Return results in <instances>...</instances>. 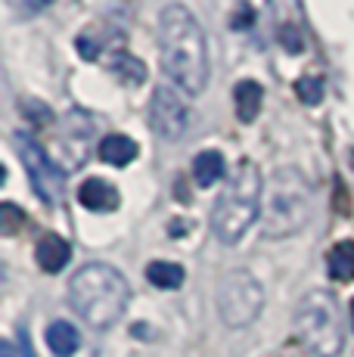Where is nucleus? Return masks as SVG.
I'll return each instance as SVG.
<instances>
[{
	"label": "nucleus",
	"instance_id": "obj_3",
	"mask_svg": "<svg viewBox=\"0 0 354 357\" xmlns=\"http://www.w3.org/2000/svg\"><path fill=\"white\" fill-rule=\"evenodd\" d=\"M264 183L255 162L243 159L230 174L227 187L217 193L212 205V233L217 243L236 245L252 230V224L261 218Z\"/></svg>",
	"mask_w": 354,
	"mask_h": 357
},
{
	"label": "nucleus",
	"instance_id": "obj_1",
	"mask_svg": "<svg viewBox=\"0 0 354 357\" xmlns=\"http://www.w3.org/2000/svg\"><path fill=\"white\" fill-rule=\"evenodd\" d=\"M159 59L162 72L180 93L199 97L208 87V40L193 10L168 3L159 16Z\"/></svg>",
	"mask_w": 354,
	"mask_h": 357
},
{
	"label": "nucleus",
	"instance_id": "obj_2",
	"mask_svg": "<svg viewBox=\"0 0 354 357\" xmlns=\"http://www.w3.org/2000/svg\"><path fill=\"white\" fill-rule=\"evenodd\" d=\"M69 305L72 311L93 329H109L125 317L131 305V286L125 273L112 264H84L69 280Z\"/></svg>",
	"mask_w": 354,
	"mask_h": 357
},
{
	"label": "nucleus",
	"instance_id": "obj_24",
	"mask_svg": "<svg viewBox=\"0 0 354 357\" xmlns=\"http://www.w3.org/2000/svg\"><path fill=\"white\" fill-rule=\"evenodd\" d=\"M351 326H354V298H351Z\"/></svg>",
	"mask_w": 354,
	"mask_h": 357
},
{
	"label": "nucleus",
	"instance_id": "obj_19",
	"mask_svg": "<svg viewBox=\"0 0 354 357\" xmlns=\"http://www.w3.org/2000/svg\"><path fill=\"white\" fill-rule=\"evenodd\" d=\"M53 0H16V6L25 13V16H35V13H40V10H47Z\"/></svg>",
	"mask_w": 354,
	"mask_h": 357
},
{
	"label": "nucleus",
	"instance_id": "obj_4",
	"mask_svg": "<svg viewBox=\"0 0 354 357\" xmlns=\"http://www.w3.org/2000/svg\"><path fill=\"white\" fill-rule=\"evenodd\" d=\"M311 183L298 168L286 165L270 177L261 202V221L268 239H286L298 233L311 218Z\"/></svg>",
	"mask_w": 354,
	"mask_h": 357
},
{
	"label": "nucleus",
	"instance_id": "obj_18",
	"mask_svg": "<svg viewBox=\"0 0 354 357\" xmlns=\"http://www.w3.org/2000/svg\"><path fill=\"white\" fill-rule=\"evenodd\" d=\"M0 215H3V218H0V230H3L6 236H10V233H16L19 224H25V215L16 208V205H3V208H0Z\"/></svg>",
	"mask_w": 354,
	"mask_h": 357
},
{
	"label": "nucleus",
	"instance_id": "obj_21",
	"mask_svg": "<svg viewBox=\"0 0 354 357\" xmlns=\"http://www.w3.org/2000/svg\"><path fill=\"white\" fill-rule=\"evenodd\" d=\"M336 211H339V215H351V199L345 196L342 181H336Z\"/></svg>",
	"mask_w": 354,
	"mask_h": 357
},
{
	"label": "nucleus",
	"instance_id": "obj_20",
	"mask_svg": "<svg viewBox=\"0 0 354 357\" xmlns=\"http://www.w3.org/2000/svg\"><path fill=\"white\" fill-rule=\"evenodd\" d=\"M280 34H283L286 50H289V53H302V34H292V25H286Z\"/></svg>",
	"mask_w": 354,
	"mask_h": 357
},
{
	"label": "nucleus",
	"instance_id": "obj_9",
	"mask_svg": "<svg viewBox=\"0 0 354 357\" xmlns=\"http://www.w3.org/2000/svg\"><path fill=\"white\" fill-rule=\"evenodd\" d=\"M78 202L91 211H115L121 202V196L112 183L103 181V177H87V181L78 187Z\"/></svg>",
	"mask_w": 354,
	"mask_h": 357
},
{
	"label": "nucleus",
	"instance_id": "obj_17",
	"mask_svg": "<svg viewBox=\"0 0 354 357\" xmlns=\"http://www.w3.org/2000/svg\"><path fill=\"white\" fill-rule=\"evenodd\" d=\"M295 93L302 102H308V106H317L320 100H323V81L320 78H298L295 81Z\"/></svg>",
	"mask_w": 354,
	"mask_h": 357
},
{
	"label": "nucleus",
	"instance_id": "obj_13",
	"mask_svg": "<svg viewBox=\"0 0 354 357\" xmlns=\"http://www.w3.org/2000/svg\"><path fill=\"white\" fill-rule=\"evenodd\" d=\"M326 267L336 283H351L354 280V239H342L330 249L326 255Z\"/></svg>",
	"mask_w": 354,
	"mask_h": 357
},
{
	"label": "nucleus",
	"instance_id": "obj_7",
	"mask_svg": "<svg viewBox=\"0 0 354 357\" xmlns=\"http://www.w3.org/2000/svg\"><path fill=\"white\" fill-rule=\"evenodd\" d=\"M13 146H16V155L25 165V174H29V181H31V187H35L38 199L40 202H47V205H56L59 199H63V190H66L63 171L56 168V162L47 155V149L40 146L35 137L22 134V130L13 134Z\"/></svg>",
	"mask_w": 354,
	"mask_h": 357
},
{
	"label": "nucleus",
	"instance_id": "obj_6",
	"mask_svg": "<svg viewBox=\"0 0 354 357\" xmlns=\"http://www.w3.org/2000/svg\"><path fill=\"white\" fill-rule=\"evenodd\" d=\"M264 307V289L249 271H230L217 283V314L230 329L255 324Z\"/></svg>",
	"mask_w": 354,
	"mask_h": 357
},
{
	"label": "nucleus",
	"instance_id": "obj_15",
	"mask_svg": "<svg viewBox=\"0 0 354 357\" xmlns=\"http://www.w3.org/2000/svg\"><path fill=\"white\" fill-rule=\"evenodd\" d=\"M193 177L199 187H215L224 177V155L217 149H206L193 159Z\"/></svg>",
	"mask_w": 354,
	"mask_h": 357
},
{
	"label": "nucleus",
	"instance_id": "obj_16",
	"mask_svg": "<svg viewBox=\"0 0 354 357\" xmlns=\"http://www.w3.org/2000/svg\"><path fill=\"white\" fill-rule=\"evenodd\" d=\"M146 280L153 286H159V289H177V286H183L187 273H183V267L174 264V261H149Z\"/></svg>",
	"mask_w": 354,
	"mask_h": 357
},
{
	"label": "nucleus",
	"instance_id": "obj_11",
	"mask_svg": "<svg viewBox=\"0 0 354 357\" xmlns=\"http://www.w3.org/2000/svg\"><path fill=\"white\" fill-rule=\"evenodd\" d=\"M233 106H236V119L252 125V121L261 115V106H264V87L258 84V81H240V84L233 87Z\"/></svg>",
	"mask_w": 354,
	"mask_h": 357
},
{
	"label": "nucleus",
	"instance_id": "obj_23",
	"mask_svg": "<svg viewBox=\"0 0 354 357\" xmlns=\"http://www.w3.org/2000/svg\"><path fill=\"white\" fill-rule=\"evenodd\" d=\"M0 357H16L13 354V342H0Z\"/></svg>",
	"mask_w": 354,
	"mask_h": 357
},
{
	"label": "nucleus",
	"instance_id": "obj_10",
	"mask_svg": "<svg viewBox=\"0 0 354 357\" xmlns=\"http://www.w3.org/2000/svg\"><path fill=\"white\" fill-rule=\"evenodd\" d=\"M72 258V245L66 243L63 236L56 233H47V236L38 239V249H35V261L44 273H59Z\"/></svg>",
	"mask_w": 354,
	"mask_h": 357
},
{
	"label": "nucleus",
	"instance_id": "obj_22",
	"mask_svg": "<svg viewBox=\"0 0 354 357\" xmlns=\"http://www.w3.org/2000/svg\"><path fill=\"white\" fill-rule=\"evenodd\" d=\"M19 351H22V357H38L35 354V345H31V335H29V329H19Z\"/></svg>",
	"mask_w": 354,
	"mask_h": 357
},
{
	"label": "nucleus",
	"instance_id": "obj_14",
	"mask_svg": "<svg viewBox=\"0 0 354 357\" xmlns=\"http://www.w3.org/2000/svg\"><path fill=\"white\" fill-rule=\"evenodd\" d=\"M47 345H50V351L56 357H72L81 348V335H78V329L72 324H66V320H53V324L47 326Z\"/></svg>",
	"mask_w": 354,
	"mask_h": 357
},
{
	"label": "nucleus",
	"instance_id": "obj_5",
	"mask_svg": "<svg viewBox=\"0 0 354 357\" xmlns=\"http://www.w3.org/2000/svg\"><path fill=\"white\" fill-rule=\"evenodd\" d=\"M295 333L314 357H339L345 348V326L330 292H308L295 307Z\"/></svg>",
	"mask_w": 354,
	"mask_h": 357
},
{
	"label": "nucleus",
	"instance_id": "obj_12",
	"mask_svg": "<svg viewBox=\"0 0 354 357\" xmlns=\"http://www.w3.org/2000/svg\"><path fill=\"white\" fill-rule=\"evenodd\" d=\"M97 153H100V159H103L106 165H112V168H125V165H131L134 159H137V143L131 140V137H125V134H109L100 140V146H97Z\"/></svg>",
	"mask_w": 354,
	"mask_h": 357
},
{
	"label": "nucleus",
	"instance_id": "obj_8",
	"mask_svg": "<svg viewBox=\"0 0 354 357\" xmlns=\"http://www.w3.org/2000/svg\"><path fill=\"white\" fill-rule=\"evenodd\" d=\"M190 125V109L174 84H159L149 97V128L165 140H177Z\"/></svg>",
	"mask_w": 354,
	"mask_h": 357
}]
</instances>
